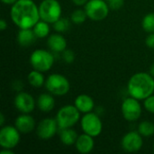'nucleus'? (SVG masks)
I'll use <instances>...</instances> for the list:
<instances>
[{"label": "nucleus", "mask_w": 154, "mask_h": 154, "mask_svg": "<svg viewBox=\"0 0 154 154\" xmlns=\"http://www.w3.org/2000/svg\"><path fill=\"white\" fill-rule=\"evenodd\" d=\"M15 108L22 114H30L35 108V100L33 97L27 92H19L14 100Z\"/></svg>", "instance_id": "obj_13"}, {"label": "nucleus", "mask_w": 154, "mask_h": 154, "mask_svg": "<svg viewBox=\"0 0 154 154\" xmlns=\"http://www.w3.org/2000/svg\"><path fill=\"white\" fill-rule=\"evenodd\" d=\"M5 116H4L3 113H1V114H0V125H1V126H4V125H5Z\"/></svg>", "instance_id": "obj_35"}, {"label": "nucleus", "mask_w": 154, "mask_h": 154, "mask_svg": "<svg viewBox=\"0 0 154 154\" xmlns=\"http://www.w3.org/2000/svg\"><path fill=\"white\" fill-rule=\"evenodd\" d=\"M142 27L149 33L154 32V13H149L143 18Z\"/></svg>", "instance_id": "obj_25"}, {"label": "nucleus", "mask_w": 154, "mask_h": 154, "mask_svg": "<svg viewBox=\"0 0 154 154\" xmlns=\"http://www.w3.org/2000/svg\"><path fill=\"white\" fill-rule=\"evenodd\" d=\"M60 140L62 144L67 145V146H70L76 143V141L79 137L77 132L72 129V127L70 128H65V129H60Z\"/></svg>", "instance_id": "obj_20"}, {"label": "nucleus", "mask_w": 154, "mask_h": 154, "mask_svg": "<svg viewBox=\"0 0 154 154\" xmlns=\"http://www.w3.org/2000/svg\"><path fill=\"white\" fill-rule=\"evenodd\" d=\"M59 128V125L56 119L45 118L42 119L37 125L36 134L42 140H50L52 138Z\"/></svg>", "instance_id": "obj_12"}, {"label": "nucleus", "mask_w": 154, "mask_h": 154, "mask_svg": "<svg viewBox=\"0 0 154 154\" xmlns=\"http://www.w3.org/2000/svg\"><path fill=\"white\" fill-rule=\"evenodd\" d=\"M127 91L138 100L146 99L154 93V78L146 72L134 74L127 83Z\"/></svg>", "instance_id": "obj_2"}, {"label": "nucleus", "mask_w": 154, "mask_h": 154, "mask_svg": "<svg viewBox=\"0 0 154 154\" xmlns=\"http://www.w3.org/2000/svg\"><path fill=\"white\" fill-rule=\"evenodd\" d=\"M110 7L113 10H119L125 3V0H106Z\"/></svg>", "instance_id": "obj_29"}, {"label": "nucleus", "mask_w": 154, "mask_h": 154, "mask_svg": "<svg viewBox=\"0 0 154 154\" xmlns=\"http://www.w3.org/2000/svg\"><path fill=\"white\" fill-rule=\"evenodd\" d=\"M61 56H62L63 60L68 64L73 63L75 60V53L71 50L66 49L63 52H61Z\"/></svg>", "instance_id": "obj_27"}, {"label": "nucleus", "mask_w": 154, "mask_h": 154, "mask_svg": "<svg viewBox=\"0 0 154 154\" xmlns=\"http://www.w3.org/2000/svg\"><path fill=\"white\" fill-rule=\"evenodd\" d=\"M14 126L21 134H27L34 130L35 121L30 114H22L15 119Z\"/></svg>", "instance_id": "obj_14"}, {"label": "nucleus", "mask_w": 154, "mask_h": 154, "mask_svg": "<svg viewBox=\"0 0 154 154\" xmlns=\"http://www.w3.org/2000/svg\"><path fill=\"white\" fill-rule=\"evenodd\" d=\"M53 25V29L57 32H65L69 29L70 26V22L67 19V18H63L60 17L59 20H57L54 23H52Z\"/></svg>", "instance_id": "obj_26"}, {"label": "nucleus", "mask_w": 154, "mask_h": 154, "mask_svg": "<svg viewBox=\"0 0 154 154\" xmlns=\"http://www.w3.org/2000/svg\"><path fill=\"white\" fill-rule=\"evenodd\" d=\"M143 136H142L139 132L132 131L125 134L121 140V146L123 150L127 152H139L143 145Z\"/></svg>", "instance_id": "obj_11"}, {"label": "nucleus", "mask_w": 154, "mask_h": 154, "mask_svg": "<svg viewBox=\"0 0 154 154\" xmlns=\"http://www.w3.org/2000/svg\"><path fill=\"white\" fill-rule=\"evenodd\" d=\"M80 125L83 133L89 134L94 138L100 135L103 130V124L100 117L93 112L84 114L80 120Z\"/></svg>", "instance_id": "obj_8"}, {"label": "nucleus", "mask_w": 154, "mask_h": 154, "mask_svg": "<svg viewBox=\"0 0 154 154\" xmlns=\"http://www.w3.org/2000/svg\"><path fill=\"white\" fill-rule=\"evenodd\" d=\"M21 133L15 126L4 125L0 130V146L4 149H14L20 143Z\"/></svg>", "instance_id": "obj_9"}, {"label": "nucleus", "mask_w": 154, "mask_h": 154, "mask_svg": "<svg viewBox=\"0 0 154 154\" xmlns=\"http://www.w3.org/2000/svg\"><path fill=\"white\" fill-rule=\"evenodd\" d=\"M88 18L92 21H102L109 14V5L105 0H88L84 5Z\"/></svg>", "instance_id": "obj_7"}, {"label": "nucleus", "mask_w": 154, "mask_h": 154, "mask_svg": "<svg viewBox=\"0 0 154 154\" xmlns=\"http://www.w3.org/2000/svg\"><path fill=\"white\" fill-rule=\"evenodd\" d=\"M28 82L31 86L34 87V88H41L43 85H45V79L44 76L42 74V71L33 69L32 70L27 77Z\"/></svg>", "instance_id": "obj_21"}, {"label": "nucleus", "mask_w": 154, "mask_h": 154, "mask_svg": "<svg viewBox=\"0 0 154 154\" xmlns=\"http://www.w3.org/2000/svg\"><path fill=\"white\" fill-rule=\"evenodd\" d=\"M74 106L80 113L87 114L93 111L95 107V102L90 96L87 94H81L75 98Z\"/></svg>", "instance_id": "obj_17"}, {"label": "nucleus", "mask_w": 154, "mask_h": 154, "mask_svg": "<svg viewBox=\"0 0 154 154\" xmlns=\"http://www.w3.org/2000/svg\"><path fill=\"white\" fill-rule=\"evenodd\" d=\"M10 17L20 29L32 28L41 20L39 6L32 0H18L11 6Z\"/></svg>", "instance_id": "obj_1"}, {"label": "nucleus", "mask_w": 154, "mask_h": 154, "mask_svg": "<svg viewBox=\"0 0 154 154\" xmlns=\"http://www.w3.org/2000/svg\"><path fill=\"white\" fill-rule=\"evenodd\" d=\"M140 100L133 97H126L121 106V111L124 118L128 122L137 121L142 115V106Z\"/></svg>", "instance_id": "obj_10"}, {"label": "nucleus", "mask_w": 154, "mask_h": 154, "mask_svg": "<svg viewBox=\"0 0 154 154\" xmlns=\"http://www.w3.org/2000/svg\"><path fill=\"white\" fill-rule=\"evenodd\" d=\"M138 132L143 137H150L154 134V124L150 121H143L138 125Z\"/></svg>", "instance_id": "obj_23"}, {"label": "nucleus", "mask_w": 154, "mask_h": 154, "mask_svg": "<svg viewBox=\"0 0 154 154\" xmlns=\"http://www.w3.org/2000/svg\"><path fill=\"white\" fill-rule=\"evenodd\" d=\"M87 18H88V15H87L85 9L84 10L83 9H76L70 14V20L75 24H81V23H85Z\"/></svg>", "instance_id": "obj_24"}, {"label": "nucleus", "mask_w": 154, "mask_h": 154, "mask_svg": "<svg viewBox=\"0 0 154 154\" xmlns=\"http://www.w3.org/2000/svg\"><path fill=\"white\" fill-rule=\"evenodd\" d=\"M7 22L5 20V19H2L1 21H0V30L1 31H5L6 28H7Z\"/></svg>", "instance_id": "obj_32"}, {"label": "nucleus", "mask_w": 154, "mask_h": 154, "mask_svg": "<svg viewBox=\"0 0 154 154\" xmlns=\"http://www.w3.org/2000/svg\"><path fill=\"white\" fill-rule=\"evenodd\" d=\"M36 35L32 28L20 29L17 33V42L22 47H28L32 44L36 40Z\"/></svg>", "instance_id": "obj_19"}, {"label": "nucleus", "mask_w": 154, "mask_h": 154, "mask_svg": "<svg viewBox=\"0 0 154 154\" xmlns=\"http://www.w3.org/2000/svg\"><path fill=\"white\" fill-rule=\"evenodd\" d=\"M45 88L53 96L62 97L68 94L70 84L68 79L61 74H51L45 81Z\"/></svg>", "instance_id": "obj_5"}, {"label": "nucleus", "mask_w": 154, "mask_h": 154, "mask_svg": "<svg viewBox=\"0 0 154 154\" xmlns=\"http://www.w3.org/2000/svg\"><path fill=\"white\" fill-rule=\"evenodd\" d=\"M149 73L154 78V63L151 66V68H150V72H149Z\"/></svg>", "instance_id": "obj_36"}, {"label": "nucleus", "mask_w": 154, "mask_h": 154, "mask_svg": "<svg viewBox=\"0 0 154 154\" xmlns=\"http://www.w3.org/2000/svg\"><path fill=\"white\" fill-rule=\"evenodd\" d=\"M94 146H95L94 137L85 133L79 135L75 143L76 150L81 154L90 153L93 151Z\"/></svg>", "instance_id": "obj_15"}, {"label": "nucleus", "mask_w": 154, "mask_h": 154, "mask_svg": "<svg viewBox=\"0 0 154 154\" xmlns=\"http://www.w3.org/2000/svg\"><path fill=\"white\" fill-rule=\"evenodd\" d=\"M80 118V112L75 106L67 105L62 106L57 113L56 120L60 129L73 127Z\"/></svg>", "instance_id": "obj_6"}, {"label": "nucleus", "mask_w": 154, "mask_h": 154, "mask_svg": "<svg viewBox=\"0 0 154 154\" xmlns=\"http://www.w3.org/2000/svg\"><path fill=\"white\" fill-rule=\"evenodd\" d=\"M39 14L41 20L52 24L61 17L62 8L58 0H42L39 5Z\"/></svg>", "instance_id": "obj_3"}, {"label": "nucleus", "mask_w": 154, "mask_h": 154, "mask_svg": "<svg viewBox=\"0 0 154 154\" xmlns=\"http://www.w3.org/2000/svg\"><path fill=\"white\" fill-rule=\"evenodd\" d=\"M37 106L43 113H49L55 106V99L51 93L41 94L37 99Z\"/></svg>", "instance_id": "obj_18"}, {"label": "nucleus", "mask_w": 154, "mask_h": 154, "mask_svg": "<svg viewBox=\"0 0 154 154\" xmlns=\"http://www.w3.org/2000/svg\"><path fill=\"white\" fill-rule=\"evenodd\" d=\"M32 30H33V32H34L37 38H40V39L45 38L50 34V30H51L50 23L45 22V21L40 20L32 27Z\"/></svg>", "instance_id": "obj_22"}, {"label": "nucleus", "mask_w": 154, "mask_h": 154, "mask_svg": "<svg viewBox=\"0 0 154 154\" xmlns=\"http://www.w3.org/2000/svg\"><path fill=\"white\" fill-rule=\"evenodd\" d=\"M144 101V108L151 114H154V95L148 97Z\"/></svg>", "instance_id": "obj_28"}, {"label": "nucleus", "mask_w": 154, "mask_h": 154, "mask_svg": "<svg viewBox=\"0 0 154 154\" xmlns=\"http://www.w3.org/2000/svg\"><path fill=\"white\" fill-rule=\"evenodd\" d=\"M47 44H48V47L53 52H56V53H61L67 48V41L64 38V36L61 35L60 32L51 34L48 37Z\"/></svg>", "instance_id": "obj_16"}, {"label": "nucleus", "mask_w": 154, "mask_h": 154, "mask_svg": "<svg viewBox=\"0 0 154 154\" xmlns=\"http://www.w3.org/2000/svg\"><path fill=\"white\" fill-rule=\"evenodd\" d=\"M2 1V3L3 4H5V5H14L16 1H18V0H1Z\"/></svg>", "instance_id": "obj_33"}, {"label": "nucleus", "mask_w": 154, "mask_h": 154, "mask_svg": "<svg viewBox=\"0 0 154 154\" xmlns=\"http://www.w3.org/2000/svg\"><path fill=\"white\" fill-rule=\"evenodd\" d=\"M30 63L33 69L46 72L51 69L54 63V56L49 51L37 49L32 52L30 56Z\"/></svg>", "instance_id": "obj_4"}, {"label": "nucleus", "mask_w": 154, "mask_h": 154, "mask_svg": "<svg viewBox=\"0 0 154 154\" xmlns=\"http://www.w3.org/2000/svg\"><path fill=\"white\" fill-rule=\"evenodd\" d=\"M0 153L1 154H13L14 153V152H13V150H12V149H4V148H3V150L0 152Z\"/></svg>", "instance_id": "obj_34"}, {"label": "nucleus", "mask_w": 154, "mask_h": 154, "mask_svg": "<svg viewBox=\"0 0 154 154\" xmlns=\"http://www.w3.org/2000/svg\"><path fill=\"white\" fill-rule=\"evenodd\" d=\"M76 5H79V6H80V5H85L88 2V0H71Z\"/></svg>", "instance_id": "obj_31"}, {"label": "nucleus", "mask_w": 154, "mask_h": 154, "mask_svg": "<svg viewBox=\"0 0 154 154\" xmlns=\"http://www.w3.org/2000/svg\"><path fill=\"white\" fill-rule=\"evenodd\" d=\"M145 43L150 49H154V32L150 33L147 36V38L145 40Z\"/></svg>", "instance_id": "obj_30"}, {"label": "nucleus", "mask_w": 154, "mask_h": 154, "mask_svg": "<svg viewBox=\"0 0 154 154\" xmlns=\"http://www.w3.org/2000/svg\"><path fill=\"white\" fill-rule=\"evenodd\" d=\"M153 151H154V143H153Z\"/></svg>", "instance_id": "obj_37"}]
</instances>
